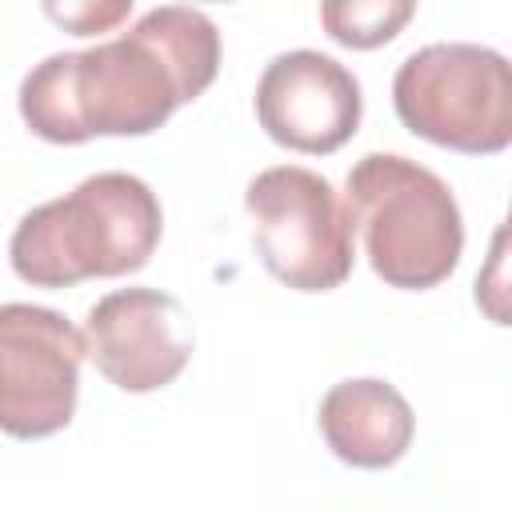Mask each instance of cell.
Listing matches in <instances>:
<instances>
[{"mask_svg": "<svg viewBox=\"0 0 512 512\" xmlns=\"http://www.w3.org/2000/svg\"><path fill=\"white\" fill-rule=\"evenodd\" d=\"M316 424L336 460L368 472L392 468L408 452L416 432V416L404 392L376 376L332 384L320 400Z\"/></svg>", "mask_w": 512, "mask_h": 512, "instance_id": "9c48e42d", "label": "cell"}, {"mask_svg": "<svg viewBox=\"0 0 512 512\" xmlns=\"http://www.w3.org/2000/svg\"><path fill=\"white\" fill-rule=\"evenodd\" d=\"M84 332L44 304H0V432L40 440L72 424Z\"/></svg>", "mask_w": 512, "mask_h": 512, "instance_id": "8992f818", "label": "cell"}, {"mask_svg": "<svg viewBox=\"0 0 512 512\" xmlns=\"http://www.w3.org/2000/svg\"><path fill=\"white\" fill-rule=\"evenodd\" d=\"M400 124L440 148L496 156L512 144V64L484 44H424L392 76Z\"/></svg>", "mask_w": 512, "mask_h": 512, "instance_id": "277c9868", "label": "cell"}, {"mask_svg": "<svg viewBox=\"0 0 512 512\" xmlns=\"http://www.w3.org/2000/svg\"><path fill=\"white\" fill-rule=\"evenodd\" d=\"M196 332L184 304L160 288H120L100 296L84 320V352L120 392L168 388L192 360Z\"/></svg>", "mask_w": 512, "mask_h": 512, "instance_id": "52a82bcc", "label": "cell"}, {"mask_svg": "<svg viewBox=\"0 0 512 512\" xmlns=\"http://www.w3.org/2000/svg\"><path fill=\"white\" fill-rule=\"evenodd\" d=\"M244 212L260 264L292 292H332L352 276L356 228L340 192L312 168L276 164L248 180Z\"/></svg>", "mask_w": 512, "mask_h": 512, "instance_id": "5b68a950", "label": "cell"}, {"mask_svg": "<svg viewBox=\"0 0 512 512\" xmlns=\"http://www.w3.org/2000/svg\"><path fill=\"white\" fill-rule=\"evenodd\" d=\"M344 208L364 256L388 288L444 284L464 252V216L452 188L400 152H368L344 180Z\"/></svg>", "mask_w": 512, "mask_h": 512, "instance_id": "3957f363", "label": "cell"}, {"mask_svg": "<svg viewBox=\"0 0 512 512\" xmlns=\"http://www.w3.org/2000/svg\"><path fill=\"white\" fill-rule=\"evenodd\" d=\"M44 16L64 24L72 36H96V32H108L116 28L120 20L132 16V0H80V4H44Z\"/></svg>", "mask_w": 512, "mask_h": 512, "instance_id": "8fae6325", "label": "cell"}, {"mask_svg": "<svg viewBox=\"0 0 512 512\" xmlns=\"http://www.w3.org/2000/svg\"><path fill=\"white\" fill-rule=\"evenodd\" d=\"M252 104L268 140L304 156L344 148L364 116V92L352 68L316 48L272 56L256 80Z\"/></svg>", "mask_w": 512, "mask_h": 512, "instance_id": "ba28073f", "label": "cell"}, {"mask_svg": "<svg viewBox=\"0 0 512 512\" xmlns=\"http://www.w3.org/2000/svg\"><path fill=\"white\" fill-rule=\"evenodd\" d=\"M416 16L412 0H332L320 4L324 32L344 48H380Z\"/></svg>", "mask_w": 512, "mask_h": 512, "instance_id": "30bf717a", "label": "cell"}, {"mask_svg": "<svg viewBox=\"0 0 512 512\" xmlns=\"http://www.w3.org/2000/svg\"><path fill=\"white\" fill-rule=\"evenodd\" d=\"M164 212L156 192L132 172H96L68 196L20 216L8 260L32 288H72L140 272L160 248Z\"/></svg>", "mask_w": 512, "mask_h": 512, "instance_id": "7a4b0ae2", "label": "cell"}, {"mask_svg": "<svg viewBox=\"0 0 512 512\" xmlns=\"http://www.w3.org/2000/svg\"><path fill=\"white\" fill-rule=\"evenodd\" d=\"M220 72V28L184 4L148 8L124 36L52 52L20 80V120L48 144L148 136L204 96Z\"/></svg>", "mask_w": 512, "mask_h": 512, "instance_id": "6da1fadb", "label": "cell"}]
</instances>
